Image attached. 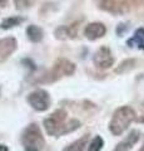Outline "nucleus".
Listing matches in <instances>:
<instances>
[{
	"mask_svg": "<svg viewBox=\"0 0 144 151\" xmlns=\"http://www.w3.org/2000/svg\"><path fill=\"white\" fill-rule=\"evenodd\" d=\"M67 112L64 110H57L49 117L44 120V127L48 135L50 136H62L75 131L80 127V122L78 120H69L67 122Z\"/></svg>",
	"mask_w": 144,
	"mask_h": 151,
	"instance_id": "1",
	"label": "nucleus"
},
{
	"mask_svg": "<svg viewBox=\"0 0 144 151\" xmlns=\"http://www.w3.org/2000/svg\"><path fill=\"white\" fill-rule=\"evenodd\" d=\"M135 120V112L132 107L123 106L119 107L113 113V117L109 124V130L114 136H119L131 126L132 122Z\"/></svg>",
	"mask_w": 144,
	"mask_h": 151,
	"instance_id": "2",
	"label": "nucleus"
},
{
	"mask_svg": "<svg viewBox=\"0 0 144 151\" xmlns=\"http://www.w3.org/2000/svg\"><path fill=\"white\" fill-rule=\"evenodd\" d=\"M21 141L25 147V151H40L45 144L43 134L36 124H31L24 130Z\"/></svg>",
	"mask_w": 144,
	"mask_h": 151,
	"instance_id": "3",
	"label": "nucleus"
},
{
	"mask_svg": "<svg viewBox=\"0 0 144 151\" xmlns=\"http://www.w3.org/2000/svg\"><path fill=\"white\" fill-rule=\"evenodd\" d=\"M75 70V65H74L70 60L68 59H59L55 62L53 69L50 70V73L48 74L45 82H52L55 79L60 78L62 76H70Z\"/></svg>",
	"mask_w": 144,
	"mask_h": 151,
	"instance_id": "4",
	"label": "nucleus"
},
{
	"mask_svg": "<svg viewBox=\"0 0 144 151\" xmlns=\"http://www.w3.org/2000/svg\"><path fill=\"white\" fill-rule=\"evenodd\" d=\"M28 102L36 111H46L50 107L49 93L44 89H36L28 96Z\"/></svg>",
	"mask_w": 144,
	"mask_h": 151,
	"instance_id": "5",
	"label": "nucleus"
},
{
	"mask_svg": "<svg viewBox=\"0 0 144 151\" xmlns=\"http://www.w3.org/2000/svg\"><path fill=\"white\" fill-rule=\"evenodd\" d=\"M93 62L100 69H108L114 63V58L111 55V52L108 47H100V48L95 52Z\"/></svg>",
	"mask_w": 144,
	"mask_h": 151,
	"instance_id": "6",
	"label": "nucleus"
},
{
	"mask_svg": "<svg viewBox=\"0 0 144 151\" xmlns=\"http://www.w3.org/2000/svg\"><path fill=\"white\" fill-rule=\"evenodd\" d=\"M106 33V28L104 24L101 23H90L88 24L84 29V35L88 38L89 40H95V39H99V38L104 37Z\"/></svg>",
	"mask_w": 144,
	"mask_h": 151,
	"instance_id": "7",
	"label": "nucleus"
},
{
	"mask_svg": "<svg viewBox=\"0 0 144 151\" xmlns=\"http://www.w3.org/2000/svg\"><path fill=\"white\" fill-rule=\"evenodd\" d=\"M18 43L15 38H5L0 40V60H5L8 57H10L15 52Z\"/></svg>",
	"mask_w": 144,
	"mask_h": 151,
	"instance_id": "8",
	"label": "nucleus"
},
{
	"mask_svg": "<svg viewBox=\"0 0 144 151\" xmlns=\"http://www.w3.org/2000/svg\"><path fill=\"white\" fill-rule=\"evenodd\" d=\"M127 44L129 47H134V44H135L138 48L144 49V28H139V29H137L135 33H134L133 38L127 42Z\"/></svg>",
	"mask_w": 144,
	"mask_h": 151,
	"instance_id": "9",
	"label": "nucleus"
},
{
	"mask_svg": "<svg viewBox=\"0 0 144 151\" xmlns=\"http://www.w3.org/2000/svg\"><path fill=\"white\" fill-rule=\"evenodd\" d=\"M26 35L28 38L34 42V43H38V42H40L41 39H43V30H41V28L36 27V25H29L26 29Z\"/></svg>",
	"mask_w": 144,
	"mask_h": 151,
	"instance_id": "10",
	"label": "nucleus"
},
{
	"mask_svg": "<svg viewBox=\"0 0 144 151\" xmlns=\"http://www.w3.org/2000/svg\"><path fill=\"white\" fill-rule=\"evenodd\" d=\"M138 140H139V132H138V131H133L132 134L123 141V142H120V144L118 145V147L122 150V151H127V150L131 149Z\"/></svg>",
	"mask_w": 144,
	"mask_h": 151,
	"instance_id": "11",
	"label": "nucleus"
},
{
	"mask_svg": "<svg viewBox=\"0 0 144 151\" xmlns=\"http://www.w3.org/2000/svg\"><path fill=\"white\" fill-rule=\"evenodd\" d=\"M23 22H24V19H23V18H19V17H10V18L4 19V20L1 22V24H0V27H1L3 29H10V28H14V27L21 24Z\"/></svg>",
	"mask_w": 144,
	"mask_h": 151,
	"instance_id": "12",
	"label": "nucleus"
},
{
	"mask_svg": "<svg viewBox=\"0 0 144 151\" xmlns=\"http://www.w3.org/2000/svg\"><path fill=\"white\" fill-rule=\"evenodd\" d=\"M104 145V141L100 136H95L94 139L92 140V142L88 146V151H100L101 147Z\"/></svg>",
	"mask_w": 144,
	"mask_h": 151,
	"instance_id": "13",
	"label": "nucleus"
},
{
	"mask_svg": "<svg viewBox=\"0 0 144 151\" xmlns=\"http://www.w3.org/2000/svg\"><path fill=\"white\" fill-rule=\"evenodd\" d=\"M87 140H88V136L85 135L83 139L78 140L77 142H74L73 145L69 146L65 151H83V150H84V147H85V145H87Z\"/></svg>",
	"mask_w": 144,
	"mask_h": 151,
	"instance_id": "14",
	"label": "nucleus"
},
{
	"mask_svg": "<svg viewBox=\"0 0 144 151\" xmlns=\"http://www.w3.org/2000/svg\"><path fill=\"white\" fill-rule=\"evenodd\" d=\"M14 4H15L16 9L23 10V9H26L31 5V0H14Z\"/></svg>",
	"mask_w": 144,
	"mask_h": 151,
	"instance_id": "15",
	"label": "nucleus"
},
{
	"mask_svg": "<svg viewBox=\"0 0 144 151\" xmlns=\"http://www.w3.org/2000/svg\"><path fill=\"white\" fill-rule=\"evenodd\" d=\"M8 0H0V6H6Z\"/></svg>",
	"mask_w": 144,
	"mask_h": 151,
	"instance_id": "16",
	"label": "nucleus"
},
{
	"mask_svg": "<svg viewBox=\"0 0 144 151\" xmlns=\"http://www.w3.org/2000/svg\"><path fill=\"white\" fill-rule=\"evenodd\" d=\"M0 151H9V149L5 145H0Z\"/></svg>",
	"mask_w": 144,
	"mask_h": 151,
	"instance_id": "17",
	"label": "nucleus"
},
{
	"mask_svg": "<svg viewBox=\"0 0 144 151\" xmlns=\"http://www.w3.org/2000/svg\"><path fill=\"white\" fill-rule=\"evenodd\" d=\"M139 121H140V122H144V115L140 117V119H139Z\"/></svg>",
	"mask_w": 144,
	"mask_h": 151,
	"instance_id": "18",
	"label": "nucleus"
},
{
	"mask_svg": "<svg viewBox=\"0 0 144 151\" xmlns=\"http://www.w3.org/2000/svg\"><path fill=\"white\" fill-rule=\"evenodd\" d=\"M114 151H122V150H120V149H119V147H118V146H117V149H115V150H114Z\"/></svg>",
	"mask_w": 144,
	"mask_h": 151,
	"instance_id": "19",
	"label": "nucleus"
},
{
	"mask_svg": "<svg viewBox=\"0 0 144 151\" xmlns=\"http://www.w3.org/2000/svg\"><path fill=\"white\" fill-rule=\"evenodd\" d=\"M139 151H144V145H143V147H142L140 150H139Z\"/></svg>",
	"mask_w": 144,
	"mask_h": 151,
	"instance_id": "20",
	"label": "nucleus"
}]
</instances>
